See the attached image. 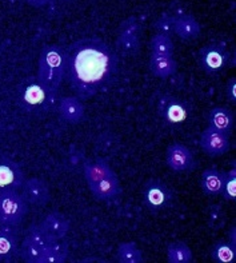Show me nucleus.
Returning a JSON list of instances; mask_svg holds the SVG:
<instances>
[{
  "label": "nucleus",
  "instance_id": "nucleus-24",
  "mask_svg": "<svg viewBox=\"0 0 236 263\" xmlns=\"http://www.w3.org/2000/svg\"><path fill=\"white\" fill-rule=\"evenodd\" d=\"M17 251L16 234L11 230H0V258L10 259Z\"/></svg>",
  "mask_w": 236,
  "mask_h": 263
},
{
  "label": "nucleus",
  "instance_id": "nucleus-27",
  "mask_svg": "<svg viewBox=\"0 0 236 263\" xmlns=\"http://www.w3.org/2000/svg\"><path fill=\"white\" fill-rule=\"evenodd\" d=\"M220 195L226 202H235L236 200V170L227 171L223 174V186Z\"/></svg>",
  "mask_w": 236,
  "mask_h": 263
},
{
  "label": "nucleus",
  "instance_id": "nucleus-7",
  "mask_svg": "<svg viewBox=\"0 0 236 263\" xmlns=\"http://www.w3.org/2000/svg\"><path fill=\"white\" fill-rule=\"evenodd\" d=\"M52 240L48 238L42 226H32L28 229L26 234V238L22 245V255L24 260L28 263H37L40 254L43 253Z\"/></svg>",
  "mask_w": 236,
  "mask_h": 263
},
{
  "label": "nucleus",
  "instance_id": "nucleus-9",
  "mask_svg": "<svg viewBox=\"0 0 236 263\" xmlns=\"http://www.w3.org/2000/svg\"><path fill=\"white\" fill-rule=\"evenodd\" d=\"M166 163L175 173H187L195 166V158L188 147L173 143L167 148Z\"/></svg>",
  "mask_w": 236,
  "mask_h": 263
},
{
  "label": "nucleus",
  "instance_id": "nucleus-29",
  "mask_svg": "<svg viewBox=\"0 0 236 263\" xmlns=\"http://www.w3.org/2000/svg\"><path fill=\"white\" fill-rule=\"evenodd\" d=\"M224 220H226V215L224 211L222 210L220 206H212L208 210V215H207V223L208 227L212 230H218L220 227L223 226Z\"/></svg>",
  "mask_w": 236,
  "mask_h": 263
},
{
  "label": "nucleus",
  "instance_id": "nucleus-26",
  "mask_svg": "<svg viewBox=\"0 0 236 263\" xmlns=\"http://www.w3.org/2000/svg\"><path fill=\"white\" fill-rule=\"evenodd\" d=\"M117 50L127 57H135L140 50L139 36H130V35H117L116 39Z\"/></svg>",
  "mask_w": 236,
  "mask_h": 263
},
{
  "label": "nucleus",
  "instance_id": "nucleus-12",
  "mask_svg": "<svg viewBox=\"0 0 236 263\" xmlns=\"http://www.w3.org/2000/svg\"><path fill=\"white\" fill-rule=\"evenodd\" d=\"M88 187H90L93 198H96L97 200H110L117 197L122 191L119 178L113 171L106 177L100 178L96 182L90 183Z\"/></svg>",
  "mask_w": 236,
  "mask_h": 263
},
{
  "label": "nucleus",
  "instance_id": "nucleus-11",
  "mask_svg": "<svg viewBox=\"0 0 236 263\" xmlns=\"http://www.w3.org/2000/svg\"><path fill=\"white\" fill-rule=\"evenodd\" d=\"M24 182V174L17 163L0 158V191L16 190Z\"/></svg>",
  "mask_w": 236,
  "mask_h": 263
},
{
  "label": "nucleus",
  "instance_id": "nucleus-8",
  "mask_svg": "<svg viewBox=\"0 0 236 263\" xmlns=\"http://www.w3.org/2000/svg\"><path fill=\"white\" fill-rule=\"evenodd\" d=\"M200 146L207 155L212 158L220 157L230 150V135L208 127L202 133Z\"/></svg>",
  "mask_w": 236,
  "mask_h": 263
},
{
  "label": "nucleus",
  "instance_id": "nucleus-4",
  "mask_svg": "<svg viewBox=\"0 0 236 263\" xmlns=\"http://www.w3.org/2000/svg\"><path fill=\"white\" fill-rule=\"evenodd\" d=\"M28 206L16 190L0 191V223L16 226L27 215Z\"/></svg>",
  "mask_w": 236,
  "mask_h": 263
},
{
  "label": "nucleus",
  "instance_id": "nucleus-15",
  "mask_svg": "<svg viewBox=\"0 0 236 263\" xmlns=\"http://www.w3.org/2000/svg\"><path fill=\"white\" fill-rule=\"evenodd\" d=\"M60 117L67 123L77 124L84 118V106L77 97H64L59 100L57 104Z\"/></svg>",
  "mask_w": 236,
  "mask_h": 263
},
{
  "label": "nucleus",
  "instance_id": "nucleus-10",
  "mask_svg": "<svg viewBox=\"0 0 236 263\" xmlns=\"http://www.w3.org/2000/svg\"><path fill=\"white\" fill-rule=\"evenodd\" d=\"M23 198L27 203L36 207H43L50 200V189L44 180L39 178H30L23 182Z\"/></svg>",
  "mask_w": 236,
  "mask_h": 263
},
{
  "label": "nucleus",
  "instance_id": "nucleus-34",
  "mask_svg": "<svg viewBox=\"0 0 236 263\" xmlns=\"http://www.w3.org/2000/svg\"><path fill=\"white\" fill-rule=\"evenodd\" d=\"M0 262H2V258H0Z\"/></svg>",
  "mask_w": 236,
  "mask_h": 263
},
{
  "label": "nucleus",
  "instance_id": "nucleus-6",
  "mask_svg": "<svg viewBox=\"0 0 236 263\" xmlns=\"http://www.w3.org/2000/svg\"><path fill=\"white\" fill-rule=\"evenodd\" d=\"M144 204L152 213L166 210L172 203L173 195L170 187L160 179L147 180L143 187Z\"/></svg>",
  "mask_w": 236,
  "mask_h": 263
},
{
  "label": "nucleus",
  "instance_id": "nucleus-3",
  "mask_svg": "<svg viewBox=\"0 0 236 263\" xmlns=\"http://www.w3.org/2000/svg\"><path fill=\"white\" fill-rule=\"evenodd\" d=\"M19 103L30 112H47L56 104V92L40 83L39 80L31 82L20 91Z\"/></svg>",
  "mask_w": 236,
  "mask_h": 263
},
{
  "label": "nucleus",
  "instance_id": "nucleus-31",
  "mask_svg": "<svg viewBox=\"0 0 236 263\" xmlns=\"http://www.w3.org/2000/svg\"><path fill=\"white\" fill-rule=\"evenodd\" d=\"M226 93L227 98L230 100L231 103H236V79L235 78H230L227 80L226 84Z\"/></svg>",
  "mask_w": 236,
  "mask_h": 263
},
{
  "label": "nucleus",
  "instance_id": "nucleus-2",
  "mask_svg": "<svg viewBox=\"0 0 236 263\" xmlns=\"http://www.w3.org/2000/svg\"><path fill=\"white\" fill-rule=\"evenodd\" d=\"M37 64V80L50 90L57 92L66 72V55L63 48L59 46L44 47L40 52Z\"/></svg>",
  "mask_w": 236,
  "mask_h": 263
},
{
  "label": "nucleus",
  "instance_id": "nucleus-1",
  "mask_svg": "<svg viewBox=\"0 0 236 263\" xmlns=\"http://www.w3.org/2000/svg\"><path fill=\"white\" fill-rule=\"evenodd\" d=\"M64 78L80 99H90L112 82L117 57L112 48L96 37L73 42L66 51Z\"/></svg>",
  "mask_w": 236,
  "mask_h": 263
},
{
  "label": "nucleus",
  "instance_id": "nucleus-16",
  "mask_svg": "<svg viewBox=\"0 0 236 263\" xmlns=\"http://www.w3.org/2000/svg\"><path fill=\"white\" fill-rule=\"evenodd\" d=\"M208 123H210L211 128L231 135L233 127H235V115L227 107H213L208 114Z\"/></svg>",
  "mask_w": 236,
  "mask_h": 263
},
{
  "label": "nucleus",
  "instance_id": "nucleus-25",
  "mask_svg": "<svg viewBox=\"0 0 236 263\" xmlns=\"http://www.w3.org/2000/svg\"><path fill=\"white\" fill-rule=\"evenodd\" d=\"M151 51L155 55H162V57H173V42L170 35L166 33H155L151 39Z\"/></svg>",
  "mask_w": 236,
  "mask_h": 263
},
{
  "label": "nucleus",
  "instance_id": "nucleus-20",
  "mask_svg": "<svg viewBox=\"0 0 236 263\" xmlns=\"http://www.w3.org/2000/svg\"><path fill=\"white\" fill-rule=\"evenodd\" d=\"M68 257V246L62 240H52L40 254L37 263H64Z\"/></svg>",
  "mask_w": 236,
  "mask_h": 263
},
{
  "label": "nucleus",
  "instance_id": "nucleus-5",
  "mask_svg": "<svg viewBox=\"0 0 236 263\" xmlns=\"http://www.w3.org/2000/svg\"><path fill=\"white\" fill-rule=\"evenodd\" d=\"M230 63V53L219 43H210L198 52V64L207 75L218 77Z\"/></svg>",
  "mask_w": 236,
  "mask_h": 263
},
{
  "label": "nucleus",
  "instance_id": "nucleus-17",
  "mask_svg": "<svg viewBox=\"0 0 236 263\" xmlns=\"http://www.w3.org/2000/svg\"><path fill=\"white\" fill-rule=\"evenodd\" d=\"M162 117L168 124H180L188 118V107L178 99H168L162 106Z\"/></svg>",
  "mask_w": 236,
  "mask_h": 263
},
{
  "label": "nucleus",
  "instance_id": "nucleus-30",
  "mask_svg": "<svg viewBox=\"0 0 236 263\" xmlns=\"http://www.w3.org/2000/svg\"><path fill=\"white\" fill-rule=\"evenodd\" d=\"M173 19H175V17L171 16L170 13H164L163 16H160L159 19L153 23V27H155V30H156V33H166V35L172 33Z\"/></svg>",
  "mask_w": 236,
  "mask_h": 263
},
{
  "label": "nucleus",
  "instance_id": "nucleus-14",
  "mask_svg": "<svg viewBox=\"0 0 236 263\" xmlns=\"http://www.w3.org/2000/svg\"><path fill=\"white\" fill-rule=\"evenodd\" d=\"M51 240H62L70 231V220L60 213L48 214L40 223Z\"/></svg>",
  "mask_w": 236,
  "mask_h": 263
},
{
  "label": "nucleus",
  "instance_id": "nucleus-13",
  "mask_svg": "<svg viewBox=\"0 0 236 263\" xmlns=\"http://www.w3.org/2000/svg\"><path fill=\"white\" fill-rule=\"evenodd\" d=\"M200 32H202V28H200L199 22L190 13H184L173 19V33L179 39L186 40V42L196 40L200 36Z\"/></svg>",
  "mask_w": 236,
  "mask_h": 263
},
{
  "label": "nucleus",
  "instance_id": "nucleus-23",
  "mask_svg": "<svg viewBox=\"0 0 236 263\" xmlns=\"http://www.w3.org/2000/svg\"><path fill=\"white\" fill-rule=\"evenodd\" d=\"M117 259L122 263H142L143 254L135 242H123L117 246Z\"/></svg>",
  "mask_w": 236,
  "mask_h": 263
},
{
  "label": "nucleus",
  "instance_id": "nucleus-18",
  "mask_svg": "<svg viewBox=\"0 0 236 263\" xmlns=\"http://www.w3.org/2000/svg\"><path fill=\"white\" fill-rule=\"evenodd\" d=\"M150 71L153 77L167 79L176 73L178 62L173 59V57H162L152 53L150 58Z\"/></svg>",
  "mask_w": 236,
  "mask_h": 263
},
{
  "label": "nucleus",
  "instance_id": "nucleus-28",
  "mask_svg": "<svg viewBox=\"0 0 236 263\" xmlns=\"http://www.w3.org/2000/svg\"><path fill=\"white\" fill-rule=\"evenodd\" d=\"M142 32V23L135 16L124 19L119 26V35H130V36H139Z\"/></svg>",
  "mask_w": 236,
  "mask_h": 263
},
{
  "label": "nucleus",
  "instance_id": "nucleus-21",
  "mask_svg": "<svg viewBox=\"0 0 236 263\" xmlns=\"http://www.w3.org/2000/svg\"><path fill=\"white\" fill-rule=\"evenodd\" d=\"M192 259V250L184 242H172L167 246V260L170 263H190Z\"/></svg>",
  "mask_w": 236,
  "mask_h": 263
},
{
  "label": "nucleus",
  "instance_id": "nucleus-32",
  "mask_svg": "<svg viewBox=\"0 0 236 263\" xmlns=\"http://www.w3.org/2000/svg\"><path fill=\"white\" fill-rule=\"evenodd\" d=\"M24 2L33 8H42L50 3V0H24Z\"/></svg>",
  "mask_w": 236,
  "mask_h": 263
},
{
  "label": "nucleus",
  "instance_id": "nucleus-33",
  "mask_svg": "<svg viewBox=\"0 0 236 263\" xmlns=\"http://www.w3.org/2000/svg\"><path fill=\"white\" fill-rule=\"evenodd\" d=\"M228 238H230V243L232 246L236 247V227L232 226L230 229V234H228Z\"/></svg>",
  "mask_w": 236,
  "mask_h": 263
},
{
  "label": "nucleus",
  "instance_id": "nucleus-19",
  "mask_svg": "<svg viewBox=\"0 0 236 263\" xmlns=\"http://www.w3.org/2000/svg\"><path fill=\"white\" fill-rule=\"evenodd\" d=\"M223 186V174L217 168H207L202 174L200 179V187L206 195L210 197H217L220 195Z\"/></svg>",
  "mask_w": 236,
  "mask_h": 263
},
{
  "label": "nucleus",
  "instance_id": "nucleus-22",
  "mask_svg": "<svg viewBox=\"0 0 236 263\" xmlns=\"http://www.w3.org/2000/svg\"><path fill=\"white\" fill-rule=\"evenodd\" d=\"M211 258L217 263H232L236 259V247L230 242L219 240L212 246Z\"/></svg>",
  "mask_w": 236,
  "mask_h": 263
}]
</instances>
